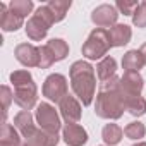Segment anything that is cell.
<instances>
[{
    "label": "cell",
    "mask_w": 146,
    "mask_h": 146,
    "mask_svg": "<svg viewBox=\"0 0 146 146\" xmlns=\"http://www.w3.org/2000/svg\"><path fill=\"white\" fill-rule=\"evenodd\" d=\"M125 112V98L120 93V78H112L102 83L100 91L96 93L95 113L100 119L117 120Z\"/></svg>",
    "instance_id": "1"
},
{
    "label": "cell",
    "mask_w": 146,
    "mask_h": 146,
    "mask_svg": "<svg viewBox=\"0 0 146 146\" xmlns=\"http://www.w3.org/2000/svg\"><path fill=\"white\" fill-rule=\"evenodd\" d=\"M70 88L74 96L84 105L90 107L96 98V74L95 67L86 60H76L69 67Z\"/></svg>",
    "instance_id": "2"
},
{
    "label": "cell",
    "mask_w": 146,
    "mask_h": 146,
    "mask_svg": "<svg viewBox=\"0 0 146 146\" xmlns=\"http://www.w3.org/2000/svg\"><path fill=\"white\" fill-rule=\"evenodd\" d=\"M112 46V41H110V35H108V29H103V28H95L86 41L83 43V57L88 58V60H102L107 57V53L110 52Z\"/></svg>",
    "instance_id": "3"
},
{
    "label": "cell",
    "mask_w": 146,
    "mask_h": 146,
    "mask_svg": "<svg viewBox=\"0 0 146 146\" xmlns=\"http://www.w3.org/2000/svg\"><path fill=\"white\" fill-rule=\"evenodd\" d=\"M53 24H55V19H53V14L48 9V5H40L24 26L26 36L31 41H41V40L46 38L48 29Z\"/></svg>",
    "instance_id": "4"
},
{
    "label": "cell",
    "mask_w": 146,
    "mask_h": 146,
    "mask_svg": "<svg viewBox=\"0 0 146 146\" xmlns=\"http://www.w3.org/2000/svg\"><path fill=\"white\" fill-rule=\"evenodd\" d=\"M35 119L40 129H43L45 132L50 134H58V131L62 129V122H60V113L55 110V107L52 103H40L36 107L35 112Z\"/></svg>",
    "instance_id": "5"
},
{
    "label": "cell",
    "mask_w": 146,
    "mask_h": 146,
    "mask_svg": "<svg viewBox=\"0 0 146 146\" xmlns=\"http://www.w3.org/2000/svg\"><path fill=\"white\" fill-rule=\"evenodd\" d=\"M41 93L46 100L50 102H55V103H60V100L64 96L69 95V86H67V78L64 74H50L45 81H43V86H41Z\"/></svg>",
    "instance_id": "6"
},
{
    "label": "cell",
    "mask_w": 146,
    "mask_h": 146,
    "mask_svg": "<svg viewBox=\"0 0 146 146\" xmlns=\"http://www.w3.org/2000/svg\"><path fill=\"white\" fill-rule=\"evenodd\" d=\"M119 11L115 5L112 4H102L98 5L93 12H91V21L96 28H103V29H110L112 26L117 24L119 19Z\"/></svg>",
    "instance_id": "7"
},
{
    "label": "cell",
    "mask_w": 146,
    "mask_h": 146,
    "mask_svg": "<svg viewBox=\"0 0 146 146\" xmlns=\"http://www.w3.org/2000/svg\"><path fill=\"white\" fill-rule=\"evenodd\" d=\"M58 110H60V117L64 119L65 124H78L83 117V105L72 95H67L60 100Z\"/></svg>",
    "instance_id": "8"
},
{
    "label": "cell",
    "mask_w": 146,
    "mask_h": 146,
    "mask_svg": "<svg viewBox=\"0 0 146 146\" xmlns=\"http://www.w3.org/2000/svg\"><path fill=\"white\" fill-rule=\"evenodd\" d=\"M36 102H38V88L35 81L14 88V103L21 107L23 110H31L38 107Z\"/></svg>",
    "instance_id": "9"
},
{
    "label": "cell",
    "mask_w": 146,
    "mask_h": 146,
    "mask_svg": "<svg viewBox=\"0 0 146 146\" xmlns=\"http://www.w3.org/2000/svg\"><path fill=\"white\" fill-rule=\"evenodd\" d=\"M144 88V79L139 72H124L120 76V93L124 98L131 96H141V91Z\"/></svg>",
    "instance_id": "10"
},
{
    "label": "cell",
    "mask_w": 146,
    "mask_h": 146,
    "mask_svg": "<svg viewBox=\"0 0 146 146\" xmlns=\"http://www.w3.org/2000/svg\"><path fill=\"white\" fill-rule=\"evenodd\" d=\"M14 55L24 67H38L40 64V48L33 43H19L14 50Z\"/></svg>",
    "instance_id": "11"
},
{
    "label": "cell",
    "mask_w": 146,
    "mask_h": 146,
    "mask_svg": "<svg viewBox=\"0 0 146 146\" xmlns=\"http://www.w3.org/2000/svg\"><path fill=\"white\" fill-rule=\"evenodd\" d=\"M62 137L67 146H84L88 143V131L79 124H65L62 127Z\"/></svg>",
    "instance_id": "12"
},
{
    "label": "cell",
    "mask_w": 146,
    "mask_h": 146,
    "mask_svg": "<svg viewBox=\"0 0 146 146\" xmlns=\"http://www.w3.org/2000/svg\"><path fill=\"white\" fill-rule=\"evenodd\" d=\"M23 24H24V17L14 14L9 9V5L0 2V28L5 33H11V31H17L19 28H23Z\"/></svg>",
    "instance_id": "13"
},
{
    "label": "cell",
    "mask_w": 146,
    "mask_h": 146,
    "mask_svg": "<svg viewBox=\"0 0 146 146\" xmlns=\"http://www.w3.org/2000/svg\"><path fill=\"white\" fill-rule=\"evenodd\" d=\"M14 127L19 131V134L26 139L28 136H31L38 127L35 125V117L31 115L29 110H21L14 115Z\"/></svg>",
    "instance_id": "14"
},
{
    "label": "cell",
    "mask_w": 146,
    "mask_h": 146,
    "mask_svg": "<svg viewBox=\"0 0 146 146\" xmlns=\"http://www.w3.org/2000/svg\"><path fill=\"white\" fill-rule=\"evenodd\" d=\"M58 141H60L58 134H50L38 127L31 136L24 139V146H57Z\"/></svg>",
    "instance_id": "15"
},
{
    "label": "cell",
    "mask_w": 146,
    "mask_h": 146,
    "mask_svg": "<svg viewBox=\"0 0 146 146\" xmlns=\"http://www.w3.org/2000/svg\"><path fill=\"white\" fill-rule=\"evenodd\" d=\"M0 146H24V137L14 127V124L2 122L0 131Z\"/></svg>",
    "instance_id": "16"
},
{
    "label": "cell",
    "mask_w": 146,
    "mask_h": 146,
    "mask_svg": "<svg viewBox=\"0 0 146 146\" xmlns=\"http://www.w3.org/2000/svg\"><path fill=\"white\" fill-rule=\"evenodd\" d=\"M108 35H110V41H112V46L117 48V46H124L131 41L132 38V29L131 26L127 24H115L108 29Z\"/></svg>",
    "instance_id": "17"
},
{
    "label": "cell",
    "mask_w": 146,
    "mask_h": 146,
    "mask_svg": "<svg viewBox=\"0 0 146 146\" xmlns=\"http://www.w3.org/2000/svg\"><path fill=\"white\" fill-rule=\"evenodd\" d=\"M144 58L139 50H129L122 57V69L124 72H139L144 67Z\"/></svg>",
    "instance_id": "18"
},
{
    "label": "cell",
    "mask_w": 146,
    "mask_h": 146,
    "mask_svg": "<svg viewBox=\"0 0 146 146\" xmlns=\"http://www.w3.org/2000/svg\"><path fill=\"white\" fill-rule=\"evenodd\" d=\"M115 72H117V60L110 55L102 58L96 65V76H98L100 83H105V81L115 78Z\"/></svg>",
    "instance_id": "19"
},
{
    "label": "cell",
    "mask_w": 146,
    "mask_h": 146,
    "mask_svg": "<svg viewBox=\"0 0 146 146\" xmlns=\"http://www.w3.org/2000/svg\"><path fill=\"white\" fill-rule=\"evenodd\" d=\"M124 137V129L119 124H105L102 129V139L107 146H117Z\"/></svg>",
    "instance_id": "20"
},
{
    "label": "cell",
    "mask_w": 146,
    "mask_h": 146,
    "mask_svg": "<svg viewBox=\"0 0 146 146\" xmlns=\"http://www.w3.org/2000/svg\"><path fill=\"white\" fill-rule=\"evenodd\" d=\"M46 5H48V9L53 14L55 23H60V21L65 19V16H67L69 9L72 5V2H70V0H50Z\"/></svg>",
    "instance_id": "21"
},
{
    "label": "cell",
    "mask_w": 146,
    "mask_h": 146,
    "mask_svg": "<svg viewBox=\"0 0 146 146\" xmlns=\"http://www.w3.org/2000/svg\"><path fill=\"white\" fill-rule=\"evenodd\" d=\"M45 45L50 48V52L53 53V57H55L57 62L64 60V58L69 55V45H67V41H64L62 38H52V40H48Z\"/></svg>",
    "instance_id": "22"
},
{
    "label": "cell",
    "mask_w": 146,
    "mask_h": 146,
    "mask_svg": "<svg viewBox=\"0 0 146 146\" xmlns=\"http://www.w3.org/2000/svg\"><path fill=\"white\" fill-rule=\"evenodd\" d=\"M125 110L132 117H141L146 113V100L143 96H131L125 100Z\"/></svg>",
    "instance_id": "23"
},
{
    "label": "cell",
    "mask_w": 146,
    "mask_h": 146,
    "mask_svg": "<svg viewBox=\"0 0 146 146\" xmlns=\"http://www.w3.org/2000/svg\"><path fill=\"white\" fill-rule=\"evenodd\" d=\"M124 136L132 139V141H139V139H143L146 136V125L143 122H137V120L131 122V124H127L124 127Z\"/></svg>",
    "instance_id": "24"
},
{
    "label": "cell",
    "mask_w": 146,
    "mask_h": 146,
    "mask_svg": "<svg viewBox=\"0 0 146 146\" xmlns=\"http://www.w3.org/2000/svg\"><path fill=\"white\" fill-rule=\"evenodd\" d=\"M9 9L14 14L21 16V17H26L28 14L33 12L35 4L31 2V0H11V2H9Z\"/></svg>",
    "instance_id": "25"
},
{
    "label": "cell",
    "mask_w": 146,
    "mask_h": 146,
    "mask_svg": "<svg viewBox=\"0 0 146 146\" xmlns=\"http://www.w3.org/2000/svg\"><path fill=\"white\" fill-rule=\"evenodd\" d=\"M9 79H11V84H12L14 88H16V86H23V84H28V83H33V81H35V79H33V76H31V72H29V70H26V69H19V70L11 72Z\"/></svg>",
    "instance_id": "26"
},
{
    "label": "cell",
    "mask_w": 146,
    "mask_h": 146,
    "mask_svg": "<svg viewBox=\"0 0 146 146\" xmlns=\"http://www.w3.org/2000/svg\"><path fill=\"white\" fill-rule=\"evenodd\" d=\"M132 24L136 28H146V0L139 2V5L136 7L132 14Z\"/></svg>",
    "instance_id": "27"
},
{
    "label": "cell",
    "mask_w": 146,
    "mask_h": 146,
    "mask_svg": "<svg viewBox=\"0 0 146 146\" xmlns=\"http://www.w3.org/2000/svg\"><path fill=\"white\" fill-rule=\"evenodd\" d=\"M38 48H40V64H38V67H40V69H48V67H52L57 60H55L53 53L50 52V48H48L46 45L38 46Z\"/></svg>",
    "instance_id": "28"
},
{
    "label": "cell",
    "mask_w": 146,
    "mask_h": 146,
    "mask_svg": "<svg viewBox=\"0 0 146 146\" xmlns=\"http://www.w3.org/2000/svg\"><path fill=\"white\" fill-rule=\"evenodd\" d=\"M14 102V91L9 88V86H2V103H4V110H2V113H4V117H2V122H7V112H9V107H11V103Z\"/></svg>",
    "instance_id": "29"
},
{
    "label": "cell",
    "mask_w": 146,
    "mask_h": 146,
    "mask_svg": "<svg viewBox=\"0 0 146 146\" xmlns=\"http://www.w3.org/2000/svg\"><path fill=\"white\" fill-rule=\"evenodd\" d=\"M137 5H139L137 2H125V0H117V2H115V7H117L119 14L131 16V17H132V14H134V11H136Z\"/></svg>",
    "instance_id": "30"
},
{
    "label": "cell",
    "mask_w": 146,
    "mask_h": 146,
    "mask_svg": "<svg viewBox=\"0 0 146 146\" xmlns=\"http://www.w3.org/2000/svg\"><path fill=\"white\" fill-rule=\"evenodd\" d=\"M139 52H141V55H143V58H144V64H146V43H143V45H141Z\"/></svg>",
    "instance_id": "31"
},
{
    "label": "cell",
    "mask_w": 146,
    "mask_h": 146,
    "mask_svg": "<svg viewBox=\"0 0 146 146\" xmlns=\"http://www.w3.org/2000/svg\"><path fill=\"white\" fill-rule=\"evenodd\" d=\"M132 146H146V143H144V141H137V143H134Z\"/></svg>",
    "instance_id": "32"
}]
</instances>
